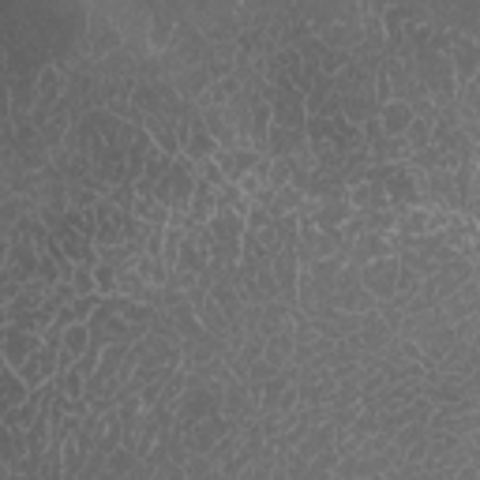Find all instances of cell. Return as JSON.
<instances>
[{"mask_svg": "<svg viewBox=\"0 0 480 480\" xmlns=\"http://www.w3.org/2000/svg\"><path fill=\"white\" fill-rule=\"evenodd\" d=\"M57 94H60V75H57V68H46L41 79H38V113H46V109L53 106Z\"/></svg>", "mask_w": 480, "mask_h": 480, "instance_id": "obj_2", "label": "cell"}, {"mask_svg": "<svg viewBox=\"0 0 480 480\" xmlns=\"http://www.w3.org/2000/svg\"><path fill=\"white\" fill-rule=\"evenodd\" d=\"M94 286H98V289H113V267L98 263V267H94Z\"/></svg>", "mask_w": 480, "mask_h": 480, "instance_id": "obj_4", "label": "cell"}, {"mask_svg": "<svg viewBox=\"0 0 480 480\" xmlns=\"http://www.w3.org/2000/svg\"><path fill=\"white\" fill-rule=\"evenodd\" d=\"M184 147H188V154H192V158H207V154L218 150V143H214L207 132H199V128H195V135H188Z\"/></svg>", "mask_w": 480, "mask_h": 480, "instance_id": "obj_3", "label": "cell"}, {"mask_svg": "<svg viewBox=\"0 0 480 480\" xmlns=\"http://www.w3.org/2000/svg\"><path fill=\"white\" fill-rule=\"evenodd\" d=\"M379 120H383V128H387L390 135H401L417 117H413V109H409L406 101H390V106H383V117Z\"/></svg>", "mask_w": 480, "mask_h": 480, "instance_id": "obj_1", "label": "cell"}]
</instances>
